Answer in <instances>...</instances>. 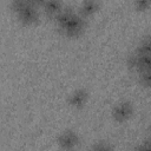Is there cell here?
Wrapping results in <instances>:
<instances>
[{
    "label": "cell",
    "mask_w": 151,
    "mask_h": 151,
    "mask_svg": "<svg viewBox=\"0 0 151 151\" xmlns=\"http://www.w3.org/2000/svg\"><path fill=\"white\" fill-rule=\"evenodd\" d=\"M84 28H85L84 17L74 14L73 18L60 31H63V33L65 35H67V37H78L79 34H81Z\"/></svg>",
    "instance_id": "cell-1"
},
{
    "label": "cell",
    "mask_w": 151,
    "mask_h": 151,
    "mask_svg": "<svg viewBox=\"0 0 151 151\" xmlns=\"http://www.w3.org/2000/svg\"><path fill=\"white\" fill-rule=\"evenodd\" d=\"M133 113V109L132 105L129 101H122L118 105H116V107L112 111V117L116 122L118 123H124L126 122Z\"/></svg>",
    "instance_id": "cell-2"
},
{
    "label": "cell",
    "mask_w": 151,
    "mask_h": 151,
    "mask_svg": "<svg viewBox=\"0 0 151 151\" xmlns=\"http://www.w3.org/2000/svg\"><path fill=\"white\" fill-rule=\"evenodd\" d=\"M58 143H59V146L61 149L70 150V149H73L79 143V138H78V136H77L76 132H73L71 130H67V131L63 132L59 136Z\"/></svg>",
    "instance_id": "cell-3"
},
{
    "label": "cell",
    "mask_w": 151,
    "mask_h": 151,
    "mask_svg": "<svg viewBox=\"0 0 151 151\" xmlns=\"http://www.w3.org/2000/svg\"><path fill=\"white\" fill-rule=\"evenodd\" d=\"M18 18L25 25H32V24L37 22V20H38V12L35 9V6L27 5L20 12H18Z\"/></svg>",
    "instance_id": "cell-4"
},
{
    "label": "cell",
    "mask_w": 151,
    "mask_h": 151,
    "mask_svg": "<svg viewBox=\"0 0 151 151\" xmlns=\"http://www.w3.org/2000/svg\"><path fill=\"white\" fill-rule=\"evenodd\" d=\"M87 91L84 90V88H79L77 91H74L71 97H70V105L72 107H76V109H80L85 105L86 100H87Z\"/></svg>",
    "instance_id": "cell-5"
},
{
    "label": "cell",
    "mask_w": 151,
    "mask_h": 151,
    "mask_svg": "<svg viewBox=\"0 0 151 151\" xmlns=\"http://www.w3.org/2000/svg\"><path fill=\"white\" fill-rule=\"evenodd\" d=\"M99 8L98 0H83L80 5V15L86 18L93 15Z\"/></svg>",
    "instance_id": "cell-6"
},
{
    "label": "cell",
    "mask_w": 151,
    "mask_h": 151,
    "mask_svg": "<svg viewBox=\"0 0 151 151\" xmlns=\"http://www.w3.org/2000/svg\"><path fill=\"white\" fill-rule=\"evenodd\" d=\"M42 7L46 14L55 18L63 9V1L61 0H46Z\"/></svg>",
    "instance_id": "cell-7"
},
{
    "label": "cell",
    "mask_w": 151,
    "mask_h": 151,
    "mask_svg": "<svg viewBox=\"0 0 151 151\" xmlns=\"http://www.w3.org/2000/svg\"><path fill=\"white\" fill-rule=\"evenodd\" d=\"M136 55H137L136 70H138L139 72L151 70V55L142 54V53H138V52L136 53Z\"/></svg>",
    "instance_id": "cell-8"
},
{
    "label": "cell",
    "mask_w": 151,
    "mask_h": 151,
    "mask_svg": "<svg viewBox=\"0 0 151 151\" xmlns=\"http://www.w3.org/2000/svg\"><path fill=\"white\" fill-rule=\"evenodd\" d=\"M76 13L71 9V8H63L61 9V12L55 17V21H57V24H58V26H59V28L61 29L72 18H73V15H74Z\"/></svg>",
    "instance_id": "cell-9"
},
{
    "label": "cell",
    "mask_w": 151,
    "mask_h": 151,
    "mask_svg": "<svg viewBox=\"0 0 151 151\" xmlns=\"http://www.w3.org/2000/svg\"><path fill=\"white\" fill-rule=\"evenodd\" d=\"M137 52L142 53V54L151 55V37H146V38H144L142 40V42L138 46Z\"/></svg>",
    "instance_id": "cell-10"
},
{
    "label": "cell",
    "mask_w": 151,
    "mask_h": 151,
    "mask_svg": "<svg viewBox=\"0 0 151 151\" xmlns=\"http://www.w3.org/2000/svg\"><path fill=\"white\" fill-rule=\"evenodd\" d=\"M139 80H140V83H142L143 86H145L147 88H151V70L140 72Z\"/></svg>",
    "instance_id": "cell-11"
},
{
    "label": "cell",
    "mask_w": 151,
    "mask_h": 151,
    "mask_svg": "<svg viewBox=\"0 0 151 151\" xmlns=\"http://www.w3.org/2000/svg\"><path fill=\"white\" fill-rule=\"evenodd\" d=\"M134 7L139 12L147 11L151 7V0H134Z\"/></svg>",
    "instance_id": "cell-12"
},
{
    "label": "cell",
    "mask_w": 151,
    "mask_h": 151,
    "mask_svg": "<svg viewBox=\"0 0 151 151\" xmlns=\"http://www.w3.org/2000/svg\"><path fill=\"white\" fill-rule=\"evenodd\" d=\"M27 5H29V4H27V1L26 0H12V2H11V6H12V9L14 11V12H20L24 7H26Z\"/></svg>",
    "instance_id": "cell-13"
},
{
    "label": "cell",
    "mask_w": 151,
    "mask_h": 151,
    "mask_svg": "<svg viewBox=\"0 0 151 151\" xmlns=\"http://www.w3.org/2000/svg\"><path fill=\"white\" fill-rule=\"evenodd\" d=\"M127 66L130 68H136V64H137V55L136 54H132V55H129L127 58Z\"/></svg>",
    "instance_id": "cell-14"
},
{
    "label": "cell",
    "mask_w": 151,
    "mask_h": 151,
    "mask_svg": "<svg viewBox=\"0 0 151 151\" xmlns=\"http://www.w3.org/2000/svg\"><path fill=\"white\" fill-rule=\"evenodd\" d=\"M110 149H111V146L105 145V144H98V145L93 146V150H98V151H104V150H110Z\"/></svg>",
    "instance_id": "cell-15"
},
{
    "label": "cell",
    "mask_w": 151,
    "mask_h": 151,
    "mask_svg": "<svg viewBox=\"0 0 151 151\" xmlns=\"http://www.w3.org/2000/svg\"><path fill=\"white\" fill-rule=\"evenodd\" d=\"M27 1V4H29V5H33L34 6V4H35V1L37 0H26Z\"/></svg>",
    "instance_id": "cell-16"
}]
</instances>
